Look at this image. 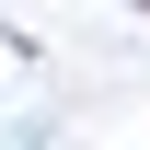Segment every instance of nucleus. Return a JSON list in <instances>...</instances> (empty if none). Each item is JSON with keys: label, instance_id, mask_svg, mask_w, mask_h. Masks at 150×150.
Returning <instances> with one entry per match:
<instances>
[{"label": "nucleus", "instance_id": "f257e3e1", "mask_svg": "<svg viewBox=\"0 0 150 150\" xmlns=\"http://www.w3.org/2000/svg\"><path fill=\"white\" fill-rule=\"evenodd\" d=\"M0 150H35V127H0Z\"/></svg>", "mask_w": 150, "mask_h": 150}]
</instances>
